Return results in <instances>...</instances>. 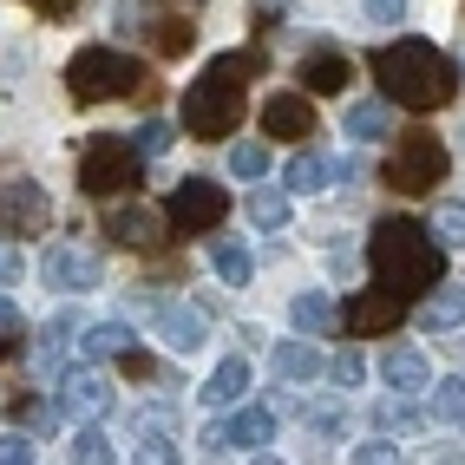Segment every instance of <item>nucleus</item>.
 <instances>
[{
  "label": "nucleus",
  "mask_w": 465,
  "mask_h": 465,
  "mask_svg": "<svg viewBox=\"0 0 465 465\" xmlns=\"http://www.w3.org/2000/svg\"><path fill=\"white\" fill-rule=\"evenodd\" d=\"M230 171H236V177H262V171H269V144L236 138V144H230Z\"/></svg>",
  "instance_id": "473e14b6"
},
{
  "label": "nucleus",
  "mask_w": 465,
  "mask_h": 465,
  "mask_svg": "<svg viewBox=\"0 0 465 465\" xmlns=\"http://www.w3.org/2000/svg\"><path fill=\"white\" fill-rule=\"evenodd\" d=\"M0 465H34V432H0Z\"/></svg>",
  "instance_id": "f704fd0d"
},
{
  "label": "nucleus",
  "mask_w": 465,
  "mask_h": 465,
  "mask_svg": "<svg viewBox=\"0 0 465 465\" xmlns=\"http://www.w3.org/2000/svg\"><path fill=\"white\" fill-rule=\"evenodd\" d=\"M407 322V295H393V289H361L348 308H341V328L348 334H387V328H400Z\"/></svg>",
  "instance_id": "9d476101"
},
{
  "label": "nucleus",
  "mask_w": 465,
  "mask_h": 465,
  "mask_svg": "<svg viewBox=\"0 0 465 465\" xmlns=\"http://www.w3.org/2000/svg\"><path fill=\"white\" fill-rule=\"evenodd\" d=\"M242 393H250V361L230 354V361L203 381V400H210V407H230V400H242Z\"/></svg>",
  "instance_id": "aec40b11"
},
{
  "label": "nucleus",
  "mask_w": 465,
  "mask_h": 465,
  "mask_svg": "<svg viewBox=\"0 0 465 465\" xmlns=\"http://www.w3.org/2000/svg\"><path fill=\"white\" fill-rule=\"evenodd\" d=\"M367 269L381 275V289L393 295H432L446 275V242L432 236V223H413V216H381L374 236H367Z\"/></svg>",
  "instance_id": "f03ea898"
},
{
  "label": "nucleus",
  "mask_w": 465,
  "mask_h": 465,
  "mask_svg": "<svg viewBox=\"0 0 465 465\" xmlns=\"http://www.w3.org/2000/svg\"><path fill=\"white\" fill-rule=\"evenodd\" d=\"M432 236H440L446 242V250H465V203H440V210H432Z\"/></svg>",
  "instance_id": "7c9ffc66"
},
{
  "label": "nucleus",
  "mask_w": 465,
  "mask_h": 465,
  "mask_svg": "<svg viewBox=\"0 0 465 465\" xmlns=\"http://www.w3.org/2000/svg\"><path fill=\"white\" fill-rule=\"evenodd\" d=\"M26 7H34V14H46V20H59V14H73L79 0H26Z\"/></svg>",
  "instance_id": "a18cd8bd"
},
{
  "label": "nucleus",
  "mask_w": 465,
  "mask_h": 465,
  "mask_svg": "<svg viewBox=\"0 0 465 465\" xmlns=\"http://www.w3.org/2000/svg\"><path fill=\"white\" fill-rule=\"evenodd\" d=\"M381 381H387V393H426L432 387V367H426V354H413V348H393L387 361H381Z\"/></svg>",
  "instance_id": "2eb2a0df"
},
{
  "label": "nucleus",
  "mask_w": 465,
  "mask_h": 465,
  "mask_svg": "<svg viewBox=\"0 0 465 465\" xmlns=\"http://www.w3.org/2000/svg\"><path fill=\"white\" fill-rule=\"evenodd\" d=\"M289 216H295L289 191H256V197H250V223H256V230H289Z\"/></svg>",
  "instance_id": "cd10ccee"
},
{
  "label": "nucleus",
  "mask_w": 465,
  "mask_h": 465,
  "mask_svg": "<svg viewBox=\"0 0 465 465\" xmlns=\"http://www.w3.org/2000/svg\"><path fill=\"white\" fill-rule=\"evenodd\" d=\"M158 334H164V348L171 354H197L203 348V315H197V308H158Z\"/></svg>",
  "instance_id": "dca6fc26"
},
{
  "label": "nucleus",
  "mask_w": 465,
  "mask_h": 465,
  "mask_svg": "<svg viewBox=\"0 0 465 465\" xmlns=\"http://www.w3.org/2000/svg\"><path fill=\"white\" fill-rule=\"evenodd\" d=\"M73 465H118V452H112V440L99 426H79L73 432Z\"/></svg>",
  "instance_id": "c756f323"
},
{
  "label": "nucleus",
  "mask_w": 465,
  "mask_h": 465,
  "mask_svg": "<svg viewBox=\"0 0 465 465\" xmlns=\"http://www.w3.org/2000/svg\"><path fill=\"white\" fill-rule=\"evenodd\" d=\"M262 132L302 144L308 132H315V105H308V92H275V99L262 105Z\"/></svg>",
  "instance_id": "4468645a"
},
{
  "label": "nucleus",
  "mask_w": 465,
  "mask_h": 465,
  "mask_svg": "<svg viewBox=\"0 0 465 465\" xmlns=\"http://www.w3.org/2000/svg\"><path fill=\"white\" fill-rule=\"evenodd\" d=\"M105 236L118 242V250H138V256H144V250H158V242H164V216L125 197V203L105 216Z\"/></svg>",
  "instance_id": "f8f14e48"
},
{
  "label": "nucleus",
  "mask_w": 465,
  "mask_h": 465,
  "mask_svg": "<svg viewBox=\"0 0 465 465\" xmlns=\"http://www.w3.org/2000/svg\"><path fill=\"white\" fill-rule=\"evenodd\" d=\"M138 183H144V151L132 138H118V132L85 138V151H79V191L85 197H138Z\"/></svg>",
  "instance_id": "20e7f679"
},
{
  "label": "nucleus",
  "mask_w": 465,
  "mask_h": 465,
  "mask_svg": "<svg viewBox=\"0 0 465 465\" xmlns=\"http://www.w3.org/2000/svg\"><path fill=\"white\" fill-rule=\"evenodd\" d=\"M308 420H315L322 432H341V426H348V413H341V400H334V407H315V413H308Z\"/></svg>",
  "instance_id": "c03bdc74"
},
{
  "label": "nucleus",
  "mask_w": 465,
  "mask_h": 465,
  "mask_svg": "<svg viewBox=\"0 0 465 465\" xmlns=\"http://www.w3.org/2000/svg\"><path fill=\"white\" fill-rule=\"evenodd\" d=\"M66 92H73V105L132 99V92H144V66L125 59V53H112V46H85V53H73V66H66Z\"/></svg>",
  "instance_id": "39448f33"
},
{
  "label": "nucleus",
  "mask_w": 465,
  "mask_h": 465,
  "mask_svg": "<svg viewBox=\"0 0 465 465\" xmlns=\"http://www.w3.org/2000/svg\"><path fill=\"white\" fill-rule=\"evenodd\" d=\"M393 99H361V105H348V138H361V144H374V138H387L393 132V112H387Z\"/></svg>",
  "instance_id": "4be33fe9"
},
{
  "label": "nucleus",
  "mask_w": 465,
  "mask_h": 465,
  "mask_svg": "<svg viewBox=\"0 0 465 465\" xmlns=\"http://www.w3.org/2000/svg\"><path fill=\"white\" fill-rule=\"evenodd\" d=\"M99 275H105L99 250H79V242H53L40 262V282L53 295H85V289H99Z\"/></svg>",
  "instance_id": "1a4fd4ad"
},
{
  "label": "nucleus",
  "mask_w": 465,
  "mask_h": 465,
  "mask_svg": "<svg viewBox=\"0 0 465 465\" xmlns=\"http://www.w3.org/2000/svg\"><path fill=\"white\" fill-rule=\"evenodd\" d=\"M14 420H26V432H46V426H53V407H40V400H26V393H14Z\"/></svg>",
  "instance_id": "e433bc0d"
},
{
  "label": "nucleus",
  "mask_w": 465,
  "mask_h": 465,
  "mask_svg": "<svg viewBox=\"0 0 465 465\" xmlns=\"http://www.w3.org/2000/svg\"><path fill=\"white\" fill-rule=\"evenodd\" d=\"M374 426H381V440H387V432H393V440H407V432H420V426H426V413L413 407L407 393H387L381 407H374Z\"/></svg>",
  "instance_id": "412c9836"
},
{
  "label": "nucleus",
  "mask_w": 465,
  "mask_h": 465,
  "mask_svg": "<svg viewBox=\"0 0 465 465\" xmlns=\"http://www.w3.org/2000/svg\"><path fill=\"white\" fill-rule=\"evenodd\" d=\"M138 151H144V158H158V151L171 144V125H158V118H151V125H138V138H132Z\"/></svg>",
  "instance_id": "58836bf2"
},
{
  "label": "nucleus",
  "mask_w": 465,
  "mask_h": 465,
  "mask_svg": "<svg viewBox=\"0 0 465 465\" xmlns=\"http://www.w3.org/2000/svg\"><path fill=\"white\" fill-rule=\"evenodd\" d=\"M223 216H230V191H223V183L183 177L177 191H171V230H177V236H210Z\"/></svg>",
  "instance_id": "0eeeda50"
},
{
  "label": "nucleus",
  "mask_w": 465,
  "mask_h": 465,
  "mask_svg": "<svg viewBox=\"0 0 465 465\" xmlns=\"http://www.w3.org/2000/svg\"><path fill=\"white\" fill-rule=\"evenodd\" d=\"M426 420H446V426H459V420H465V381H459V374H446L440 387H432Z\"/></svg>",
  "instance_id": "c85d7f7f"
},
{
  "label": "nucleus",
  "mask_w": 465,
  "mask_h": 465,
  "mask_svg": "<svg viewBox=\"0 0 465 465\" xmlns=\"http://www.w3.org/2000/svg\"><path fill=\"white\" fill-rule=\"evenodd\" d=\"M328 374H334V387H361V354H354V348H341V354L328 361Z\"/></svg>",
  "instance_id": "4c0bfd02"
},
{
  "label": "nucleus",
  "mask_w": 465,
  "mask_h": 465,
  "mask_svg": "<svg viewBox=\"0 0 465 465\" xmlns=\"http://www.w3.org/2000/svg\"><path fill=\"white\" fill-rule=\"evenodd\" d=\"M374 79H381V99H393V105H407V112H440V105H452L459 99V59L452 53H440L432 40H387V46H374Z\"/></svg>",
  "instance_id": "f257e3e1"
},
{
  "label": "nucleus",
  "mask_w": 465,
  "mask_h": 465,
  "mask_svg": "<svg viewBox=\"0 0 465 465\" xmlns=\"http://www.w3.org/2000/svg\"><path fill=\"white\" fill-rule=\"evenodd\" d=\"M256 465H282V459H256Z\"/></svg>",
  "instance_id": "de8ad7c7"
},
{
  "label": "nucleus",
  "mask_w": 465,
  "mask_h": 465,
  "mask_svg": "<svg viewBox=\"0 0 465 465\" xmlns=\"http://www.w3.org/2000/svg\"><path fill=\"white\" fill-rule=\"evenodd\" d=\"M53 223V203H46V191L40 183H26V177H14L7 191H0V230H20V236H40Z\"/></svg>",
  "instance_id": "9b49d317"
},
{
  "label": "nucleus",
  "mask_w": 465,
  "mask_h": 465,
  "mask_svg": "<svg viewBox=\"0 0 465 465\" xmlns=\"http://www.w3.org/2000/svg\"><path fill=\"white\" fill-rule=\"evenodd\" d=\"M328 177H334V164H328V158H315V151H302V158L282 171L289 197H315V191H328Z\"/></svg>",
  "instance_id": "5701e85b"
},
{
  "label": "nucleus",
  "mask_w": 465,
  "mask_h": 465,
  "mask_svg": "<svg viewBox=\"0 0 465 465\" xmlns=\"http://www.w3.org/2000/svg\"><path fill=\"white\" fill-rule=\"evenodd\" d=\"M112 407H118V393H112V381H105L92 361H79V367H66V374H59V413H66V420L99 426Z\"/></svg>",
  "instance_id": "6e6552de"
},
{
  "label": "nucleus",
  "mask_w": 465,
  "mask_h": 465,
  "mask_svg": "<svg viewBox=\"0 0 465 465\" xmlns=\"http://www.w3.org/2000/svg\"><path fill=\"white\" fill-rule=\"evenodd\" d=\"M354 465H400V452L387 440H367V446H354Z\"/></svg>",
  "instance_id": "a19ab883"
},
{
  "label": "nucleus",
  "mask_w": 465,
  "mask_h": 465,
  "mask_svg": "<svg viewBox=\"0 0 465 465\" xmlns=\"http://www.w3.org/2000/svg\"><path fill=\"white\" fill-rule=\"evenodd\" d=\"M256 66H262V53H223V59H210V66L191 79V92H183V105H177L183 132L203 138V144L230 138L242 125V112H250V92H242L250 79H242V73H256Z\"/></svg>",
  "instance_id": "7ed1b4c3"
},
{
  "label": "nucleus",
  "mask_w": 465,
  "mask_h": 465,
  "mask_svg": "<svg viewBox=\"0 0 465 465\" xmlns=\"http://www.w3.org/2000/svg\"><path fill=\"white\" fill-rule=\"evenodd\" d=\"M210 269H216V282H223V289H250V275H256V262H250L242 242H216V250H210Z\"/></svg>",
  "instance_id": "b1692460"
},
{
  "label": "nucleus",
  "mask_w": 465,
  "mask_h": 465,
  "mask_svg": "<svg viewBox=\"0 0 465 465\" xmlns=\"http://www.w3.org/2000/svg\"><path fill=\"white\" fill-rule=\"evenodd\" d=\"M367 20H374V26H400V20H407V0H367Z\"/></svg>",
  "instance_id": "ea45409f"
},
{
  "label": "nucleus",
  "mask_w": 465,
  "mask_h": 465,
  "mask_svg": "<svg viewBox=\"0 0 465 465\" xmlns=\"http://www.w3.org/2000/svg\"><path fill=\"white\" fill-rule=\"evenodd\" d=\"M132 465H177V446L164 440V432H151V440H138V452H132Z\"/></svg>",
  "instance_id": "c9c22d12"
},
{
  "label": "nucleus",
  "mask_w": 465,
  "mask_h": 465,
  "mask_svg": "<svg viewBox=\"0 0 465 465\" xmlns=\"http://www.w3.org/2000/svg\"><path fill=\"white\" fill-rule=\"evenodd\" d=\"M295 79H302V92L308 99H334V92H348V79H354V59L348 53H334V46H315L295 66Z\"/></svg>",
  "instance_id": "ddd939ff"
},
{
  "label": "nucleus",
  "mask_w": 465,
  "mask_h": 465,
  "mask_svg": "<svg viewBox=\"0 0 465 465\" xmlns=\"http://www.w3.org/2000/svg\"><path fill=\"white\" fill-rule=\"evenodd\" d=\"M315 374H328V361L308 341H275V381H315Z\"/></svg>",
  "instance_id": "a211bd4d"
},
{
  "label": "nucleus",
  "mask_w": 465,
  "mask_h": 465,
  "mask_svg": "<svg viewBox=\"0 0 465 465\" xmlns=\"http://www.w3.org/2000/svg\"><path fill=\"white\" fill-rule=\"evenodd\" d=\"M132 328L125 322H99V328H79V361H112V354H125L132 348Z\"/></svg>",
  "instance_id": "f3484780"
},
{
  "label": "nucleus",
  "mask_w": 465,
  "mask_h": 465,
  "mask_svg": "<svg viewBox=\"0 0 465 465\" xmlns=\"http://www.w3.org/2000/svg\"><path fill=\"white\" fill-rule=\"evenodd\" d=\"M151 46H158L164 59H177V53H191V46H197V26H191V14H164L158 26H151Z\"/></svg>",
  "instance_id": "393cba45"
},
{
  "label": "nucleus",
  "mask_w": 465,
  "mask_h": 465,
  "mask_svg": "<svg viewBox=\"0 0 465 465\" xmlns=\"http://www.w3.org/2000/svg\"><path fill=\"white\" fill-rule=\"evenodd\" d=\"M275 440V413L269 407H242L230 420V446H269Z\"/></svg>",
  "instance_id": "a878e982"
},
{
  "label": "nucleus",
  "mask_w": 465,
  "mask_h": 465,
  "mask_svg": "<svg viewBox=\"0 0 465 465\" xmlns=\"http://www.w3.org/2000/svg\"><path fill=\"white\" fill-rule=\"evenodd\" d=\"M20 341H26V322H20V308L0 295V361H14V354H20Z\"/></svg>",
  "instance_id": "72a5a7b5"
},
{
  "label": "nucleus",
  "mask_w": 465,
  "mask_h": 465,
  "mask_svg": "<svg viewBox=\"0 0 465 465\" xmlns=\"http://www.w3.org/2000/svg\"><path fill=\"white\" fill-rule=\"evenodd\" d=\"M118 361H125V374H132V381H151V374H158V361H151V354L138 348V341H132V348L118 354Z\"/></svg>",
  "instance_id": "79ce46f5"
},
{
  "label": "nucleus",
  "mask_w": 465,
  "mask_h": 465,
  "mask_svg": "<svg viewBox=\"0 0 465 465\" xmlns=\"http://www.w3.org/2000/svg\"><path fill=\"white\" fill-rule=\"evenodd\" d=\"M446 171H452V151L440 144V132H400L393 151H387L381 183L400 191V197H426V191H440V183H446Z\"/></svg>",
  "instance_id": "423d86ee"
},
{
  "label": "nucleus",
  "mask_w": 465,
  "mask_h": 465,
  "mask_svg": "<svg viewBox=\"0 0 465 465\" xmlns=\"http://www.w3.org/2000/svg\"><path fill=\"white\" fill-rule=\"evenodd\" d=\"M20 269H26V262H20V250H14L7 236H0V289H14V282H20Z\"/></svg>",
  "instance_id": "37998d69"
},
{
  "label": "nucleus",
  "mask_w": 465,
  "mask_h": 465,
  "mask_svg": "<svg viewBox=\"0 0 465 465\" xmlns=\"http://www.w3.org/2000/svg\"><path fill=\"white\" fill-rule=\"evenodd\" d=\"M289 315H295V328H302V334H315V328H328V322H334V302H328V295H295Z\"/></svg>",
  "instance_id": "2f4dec72"
},
{
  "label": "nucleus",
  "mask_w": 465,
  "mask_h": 465,
  "mask_svg": "<svg viewBox=\"0 0 465 465\" xmlns=\"http://www.w3.org/2000/svg\"><path fill=\"white\" fill-rule=\"evenodd\" d=\"M164 7H171V14H191V7H203V0H164Z\"/></svg>",
  "instance_id": "49530a36"
},
{
  "label": "nucleus",
  "mask_w": 465,
  "mask_h": 465,
  "mask_svg": "<svg viewBox=\"0 0 465 465\" xmlns=\"http://www.w3.org/2000/svg\"><path fill=\"white\" fill-rule=\"evenodd\" d=\"M459 322H465V289H446V282H440V289L420 302V328H426V334L459 328Z\"/></svg>",
  "instance_id": "6ab92c4d"
},
{
  "label": "nucleus",
  "mask_w": 465,
  "mask_h": 465,
  "mask_svg": "<svg viewBox=\"0 0 465 465\" xmlns=\"http://www.w3.org/2000/svg\"><path fill=\"white\" fill-rule=\"evenodd\" d=\"M73 334H79V315H53V322L40 328V341H34V361H40V367H59V354H66Z\"/></svg>",
  "instance_id": "bb28decb"
}]
</instances>
